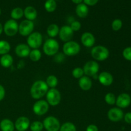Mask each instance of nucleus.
I'll list each match as a JSON object with an SVG mask.
<instances>
[{"mask_svg": "<svg viewBox=\"0 0 131 131\" xmlns=\"http://www.w3.org/2000/svg\"><path fill=\"white\" fill-rule=\"evenodd\" d=\"M124 114L122 110L119 107H112L107 112V117L113 122H118L124 118Z\"/></svg>", "mask_w": 131, "mask_h": 131, "instance_id": "13", "label": "nucleus"}, {"mask_svg": "<svg viewBox=\"0 0 131 131\" xmlns=\"http://www.w3.org/2000/svg\"><path fill=\"white\" fill-rule=\"evenodd\" d=\"M88 12H89V9L88 6L84 3L79 4L75 8L76 15L80 18H85L88 15Z\"/></svg>", "mask_w": 131, "mask_h": 131, "instance_id": "21", "label": "nucleus"}, {"mask_svg": "<svg viewBox=\"0 0 131 131\" xmlns=\"http://www.w3.org/2000/svg\"><path fill=\"white\" fill-rule=\"evenodd\" d=\"M130 131H131V130H130Z\"/></svg>", "mask_w": 131, "mask_h": 131, "instance_id": "47", "label": "nucleus"}, {"mask_svg": "<svg viewBox=\"0 0 131 131\" xmlns=\"http://www.w3.org/2000/svg\"><path fill=\"white\" fill-rule=\"evenodd\" d=\"M43 128L47 131H59L61 124L56 117L54 116H49L43 121Z\"/></svg>", "mask_w": 131, "mask_h": 131, "instance_id": "7", "label": "nucleus"}, {"mask_svg": "<svg viewBox=\"0 0 131 131\" xmlns=\"http://www.w3.org/2000/svg\"><path fill=\"white\" fill-rule=\"evenodd\" d=\"M30 124V120L28 117L22 116L17 119L14 125L17 131H26L29 128Z\"/></svg>", "mask_w": 131, "mask_h": 131, "instance_id": "15", "label": "nucleus"}, {"mask_svg": "<svg viewBox=\"0 0 131 131\" xmlns=\"http://www.w3.org/2000/svg\"><path fill=\"white\" fill-rule=\"evenodd\" d=\"M42 35L38 31L33 32L27 38V45L33 49H39L42 45Z\"/></svg>", "mask_w": 131, "mask_h": 131, "instance_id": "5", "label": "nucleus"}, {"mask_svg": "<svg viewBox=\"0 0 131 131\" xmlns=\"http://www.w3.org/2000/svg\"><path fill=\"white\" fill-rule=\"evenodd\" d=\"M0 129L1 131H14L15 125L10 119L5 118L0 122Z\"/></svg>", "mask_w": 131, "mask_h": 131, "instance_id": "22", "label": "nucleus"}, {"mask_svg": "<svg viewBox=\"0 0 131 131\" xmlns=\"http://www.w3.org/2000/svg\"><path fill=\"white\" fill-rule=\"evenodd\" d=\"M91 56L95 61H103L110 56V51L106 47L101 45L93 47L91 51Z\"/></svg>", "mask_w": 131, "mask_h": 131, "instance_id": "2", "label": "nucleus"}, {"mask_svg": "<svg viewBox=\"0 0 131 131\" xmlns=\"http://www.w3.org/2000/svg\"><path fill=\"white\" fill-rule=\"evenodd\" d=\"M70 27L71 28V29H72L74 32L78 31L81 28V23L79 21H78V20H74L70 24Z\"/></svg>", "mask_w": 131, "mask_h": 131, "instance_id": "36", "label": "nucleus"}, {"mask_svg": "<svg viewBox=\"0 0 131 131\" xmlns=\"http://www.w3.org/2000/svg\"><path fill=\"white\" fill-rule=\"evenodd\" d=\"M123 23L121 19H115L111 23V28L115 31H118L122 28Z\"/></svg>", "mask_w": 131, "mask_h": 131, "instance_id": "33", "label": "nucleus"}, {"mask_svg": "<svg viewBox=\"0 0 131 131\" xmlns=\"http://www.w3.org/2000/svg\"><path fill=\"white\" fill-rule=\"evenodd\" d=\"M29 59L33 62H37L42 58V52L38 49L31 50L29 54Z\"/></svg>", "mask_w": 131, "mask_h": 131, "instance_id": "28", "label": "nucleus"}, {"mask_svg": "<svg viewBox=\"0 0 131 131\" xmlns=\"http://www.w3.org/2000/svg\"><path fill=\"white\" fill-rule=\"evenodd\" d=\"M55 1H56V0H55Z\"/></svg>", "mask_w": 131, "mask_h": 131, "instance_id": "46", "label": "nucleus"}, {"mask_svg": "<svg viewBox=\"0 0 131 131\" xmlns=\"http://www.w3.org/2000/svg\"><path fill=\"white\" fill-rule=\"evenodd\" d=\"M124 118L127 124H131V112L127 113L124 116Z\"/></svg>", "mask_w": 131, "mask_h": 131, "instance_id": "38", "label": "nucleus"}, {"mask_svg": "<svg viewBox=\"0 0 131 131\" xmlns=\"http://www.w3.org/2000/svg\"><path fill=\"white\" fill-rule=\"evenodd\" d=\"M116 97L115 95L113 93H107L104 97V101L106 104L110 106L115 104Z\"/></svg>", "mask_w": 131, "mask_h": 131, "instance_id": "32", "label": "nucleus"}, {"mask_svg": "<svg viewBox=\"0 0 131 131\" xmlns=\"http://www.w3.org/2000/svg\"><path fill=\"white\" fill-rule=\"evenodd\" d=\"M130 97H131V96H130Z\"/></svg>", "mask_w": 131, "mask_h": 131, "instance_id": "45", "label": "nucleus"}, {"mask_svg": "<svg viewBox=\"0 0 131 131\" xmlns=\"http://www.w3.org/2000/svg\"><path fill=\"white\" fill-rule=\"evenodd\" d=\"M37 11L33 6H28L24 10V16L26 20L33 21L37 17Z\"/></svg>", "mask_w": 131, "mask_h": 131, "instance_id": "20", "label": "nucleus"}, {"mask_svg": "<svg viewBox=\"0 0 131 131\" xmlns=\"http://www.w3.org/2000/svg\"><path fill=\"white\" fill-rule=\"evenodd\" d=\"M86 131H99L98 127L94 124H90L87 127Z\"/></svg>", "mask_w": 131, "mask_h": 131, "instance_id": "40", "label": "nucleus"}, {"mask_svg": "<svg viewBox=\"0 0 131 131\" xmlns=\"http://www.w3.org/2000/svg\"><path fill=\"white\" fill-rule=\"evenodd\" d=\"M72 75L75 79H79L84 75L83 68L75 67V69H73L72 72Z\"/></svg>", "mask_w": 131, "mask_h": 131, "instance_id": "34", "label": "nucleus"}, {"mask_svg": "<svg viewBox=\"0 0 131 131\" xmlns=\"http://www.w3.org/2000/svg\"><path fill=\"white\" fill-rule=\"evenodd\" d=\"M46 96V101L49 106H56L60 103L61 95L60 92L56 88H50L47 91Z\"/></svg>", "mask_w": 131, "mask_h": 131, "instance_id": "6", "label": "nucleus"}, {"mask_svg": "<svg viewBox=\"0 0 131 131\" xmlns=\"http://www.w3.org/2000/svg\"><path fill=\"white\" fill-rule=\"evenodd\" d=\"M49 90L48 86L46 81L37 80L33 83L30 88L31 97L35 100H40L44 97Z\"/></svg>", "mask_w": 131, "mask_h": 131, "instance_id": "1", "label": "nucleus"}, {"mask_svg": "<svg viewBox=\"0 0 131 131\" xmlns=\"http://www.w3.org/2000/svg\"><path fill=\"white\" fill-rule=\"evenodd\" d=\"M60 31V28L56 24H51L47 28V34L51 38L57 37Z\"/></svg>", "mask_w": 131, "mask_h": 131, "instance_id": "24", "label": "nucleus"}, {"mask_svg": "<svg viewBox=\"0 0 131 131\" xmlns=\"http://www.w3.org/2000/svg\"><path fill=\"white\" fill-rule=\"evenodd\" d=\"M31 48L26 43H19L15 47V52L19 58H26L29 56Z\"/></svg>", "mask_w": 131, "mask_h": 131, "instance_id": "18", "label": "nucleus"}, {"mask_svg": "<svg viewBox=\"0 0 131 131\" xmlns=\"http://www.w3.org/2000/svg\"><path fill=\"white\" fill-rule=\"evenodd\" d=\"M79 86L82 90L88 91L92 87V81L90 77L86 75H83L79 79Z\"/></svg>", "mask_w": 131, "mask_h": 131, "instance_id": "19", "label": "nucleus"}, {"mask_svg": "<svg viewBox=\"0 0 131 131\" xmlns=\"http://www.w3.org/2000/svg\"><path fill=\"white\" fill-rule=\"evenodd\" d=\"M3 31V26L2 25L1 23H0V35H1V33Z\"/></svg>", "mask_w": 131, "mask_h": 131, "instance_id": "42", "label": "nucleus"}, {"mask_svg": "<svg viewBox=\"0 0 131 131\" xmlns=\"http://www.w3.org/2000/svg\"><path fill=\"white\" fill-rule=\"evenodd\" d=\"M99 65L98 62L95 60L88 61L84 65L83 69L84 75L88 77L95 76L99 71Z\"/></svg>", "mask_w": 131, "mask_h": 131, "instance_id": "8", "label": "nucleus"}, {"mask_svg": "<svg viewBox=\"0 0 131 131\" xmlns=\"http://www.w3.org/2000/svg\"><path fill=\"white\" fill-rule=\"evenodd\" d=\"M72 1L74 4L79 5V4L82 3V2L83 1V0H72Z\"/></svg>", "mask_w": 131, "mask_h": 131, "instance_id": "41", "label": "nucleus"}, {"mask_svg": "<svg viewBox=\"0 0 131 131\" xmlns=\"http://www.w3.org/2000/svg\"><path fill=\"white\" fill-rule=\"evenodd\" d=\"M81 42L84 47H93L95 43V37L90 32H84L81 37Z\"/></svg>", "mask_w": 131, "mask_h": 131, "instance_id": "16", "label": "nucleus"}, {"mask_svg": "<svg viewBox=\"0 0 131 131\" xmlns=\"http://www.w3.org/2000/svg\"><path fill=\"white\" fill-rule=\"evenodd\" d=\"M59 131H77V130L76 127L73 123L67 122L61 125Z\"/></svg>", "mask_w": 131, "mask_h": 131, "instance_id": "30", "label": "nucleus"}, {"mask_svg": "<svg viewBox=\"0 0 131 131\" xmlns=\"http://www.w3.org/2000/svg\"><path fill=\"white\" fill-rule=\"evenodd\" d=\"M49 105L45 100H38L33 106V111L37 116H43L49 111Z\"/></svg>", "mask_w": 131, "mask_h": 131, "instance_id": "11", "label": "nucleus"}, {"mask_svg": "<svg viewBox=\"0 0 131 131\" xmlns=\"http://www.w3.org/2000/svg\"><path fill=\"white\" fill-rule=\"evenodd\" d=\"M74 32L71 29L70 26L65 25L60 28L58 35L60 39L65 43V42L72 40L73 36H74Z\"/></svg>", "mask_w": 131, "mask_h": 131, "instance_id": "12", "label": "nucleus"}, {"mask_svg": "<svg viewBox=\"0 0 131 131\" xmlns=\"http://www.w3.org/2000/svg\"><path fill=\"white\" fill-rule=\"evenodd\" d=\"M10 16L14 20H19L24 16V10L20 7H16L12 10Z\"/></svg>", "mask_w": 131, "mask_h": 131, "instance_id": "25", "label": "nucleus"}, {"mask_svg": "<svg viewBox=\"0 0 131 131\" xmlns=\"http://www.w3.org/2000/svg\"><path fill=\"white\" fill-rule=\"evenodd\" d=\"M19 31V24L14 19H9L3 26V31L8 37H14Z\"/></svg>", "mask_w": 131, "mask_h": 131, "instance_id": "9", "label": "nucleus"}, {"mask_svg": "<svg viewBox=\"0 0 131 131\" xmlns=\"http://www.w3.org/2000/svg\"><path fill=\"white\" fill-rule=\"evenodd\" d=\"M14 63V58L9 54L2 55L0 58V64L4 68H9Z\"/></svg>", "mask_w": 131, "mask_h": 131, "instance_id": "23", "label": "nucleus"}, {"mask_svg": "<svg viewBox=\"0 0 131 131\" xmlns=\"http://www.w3.org/2000/svg\"><path fill=\"white\" fill-rule=\"evenodd\" d=\"M131 103V97L128 93H123L116 97V103L118 107L120 109L127 108L130 106Z\"/></svg>", "mask_w": 131, "mask_h": 131, "instance_id": "14", "label": "nucleus"}, {"mask_svg": "<svg viewBox=\"0 0 131 131\" xmlns=\"http://www.w3.org/2000/svg\"><path fill=\"white\" fill-rule=\"evenodd\" d=\"M29 129L31 131H42L43 129V123L40 121H34L30 124Z\"/></svg>", "mask_w": 131, "mask_h": 131, "instance_id": "31", "label": "nucleus"}, {"mask_svg": "<svg viewBox=\"0 0 131 131\" xmlns=\"http://www.w3.org/2000/svg\"><path fill=\"white\" fill-rule=\"evenodd\" d=\"M5 93H6V92H5V88L3 86L0 84V101H1L5 98Z\"/></svg>", "mask_w": 131, "mask_h": 131, "instance_id": "39", "label": "nucleus"}, {"mask_svg": "<svg viewBox=\"0 0 131 131\" xmlns=\"http://www.w3.org/2000/svg\"><path fill=\"white\" fill-rule=\"evenodd\" d=\"M46 83L49 88H56L58 84V79L54 75H50L46 78Z\"/></svg>", "mask_w": 131, "mask_h": 131, "instance_id": "27", "label": "nucleus"}, {"mask_svg": "<svg viewBox=\"0 0 131 131\" xmlns=\"http://www.w3.org/2000/svg\"><path fill=\"white\" fill-rule=\"evenodd\" d=\"M62 49L65 56H74L79 53L81 46L79 43L75 41L70 40L64 43Z\"/></svg>", "mask_w": 131, "mask_h": 131, "instance_id": "4", "label": "nucleus"}, {"mask_svg": "<svg viewBox=\"0 0 131 131\" xmlns=\"http://www.w3.org/2000/svg\"><path fill=\"white\" fill-rule=\"evenodd\" d=\"M57 4L55 0H46L44 3V8L47 12H53L56 10Z\"/></svg>", "mask_w": 131, "mask_h": 131, "instance_id": "29", "label": "nucleus"}, {"mask_svg": "<svg viewBox=\"0 0 131 131\" xmlns=\"http://www.w3.org/2000/svg\"><path fill=\"white\" fill-rule=\"evenodd\" d=\"M11 49V46L10 43L6 40H0V55H4L8 54Z\"/></svg>", "mask_w": 131, "mask_h": 131, "instance_id": "26", "label": "nucleus"}, {"mask_svg": "<svg viewBox=\"0 0 131 131\" xmlns=\"http://www.w3.org/2000/svg\"><path fill=\"white\" fill-rule=\"evenodd\" d=\"M14 131H15V130H14ZM15 131H17V130H15Z\"/></svg>", "mask_w": 131, "mask_h": 131, "instance_id": "44", "label": "nucleus"}, {"mask_svg": "<svg viewBox=\"0 0 131 131\" xmlns=\"http://www.w3.org/2000/svg\"><path fill=\"white\" fill-rule=\"evenodd\" d=\"M122 55L125 60L131 61V47H127L124 49Z\"/></svg>", "mask_w": 131, "mask_h": 131, "instance_id": "35", "label": "nucleus"}, {"mask_svg": "<svg viewBox=\"0 0 131 131\" xmlns=\"http://www.w3.org/2000/svg\"><path fill=\"white\" fill-rule=\"evenodd\" d=\"M1 8H0V15H1Z\"/></svg>", "mask_w": 131, "mask_h": 131, "instance_id": "43", "label": "nucleus"}, {"mask_svg": "<svg viewBox=\"0 0 131 131\" xmlns=\"http://www.w3.org/2000/svg\"><path fill=\"white\" fill-rule=\"evenodd\" d=\"M99 0H83V2L87 6H94L98 3Z\"/></svg>", "mask_w": 131, "mask_h": 131, "instance_id": "37", "label": "nucleus"}, {"mask_svg": "<svg viewBox=\"0 0 131 131\" xmlns=\"http://www.w3.org/2000/svg\"><path fill=\"white\" fill-rule=\"evenodd\" d=\"M34 28L35 24L33 21L26 19L19 24L18 32L23 37H28L31 33H33Z\"/></svg>", "mask_w": 131, "mask_h": 131, "instance_id": "10", "label": "nucleus"}, {"mask_svg": "<svg viewBox=\"0 0 131 131\" xmlns=\"http://www.w3.org/2000/svg\"><path fill=\"white\" fill-rule=\"evenodd\" d=\"M99 83L104 86H110L113 83V76L111 73L106 71H103L100 73L98 76Z\"/></svg>", "mask_w": 131, "mask_h": 131, "instance_id": "17", "label": "nucleus"}, {"mask_svg": "<svg viewBox=\"0 0 131 131\" xmlns=\"http://www.w3.org/2000/svg\"><path fill=\"white\" fill-rule=\"evenodd\" d=\"M60 49L58 42L54 38H49L43 44V51L49 56H55Z\"/></svg>", "mask_w": 131, "mask_h": 131, "instance_id": "3", "label": "nucleus"}]
</instances>
